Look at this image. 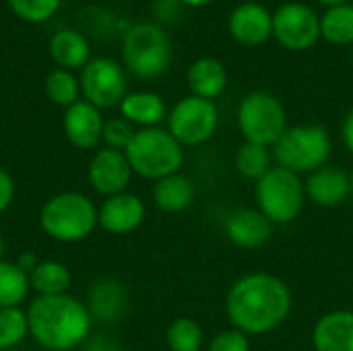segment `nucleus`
Segmentation results:
<instances>
[{"instance_id":"1","label":"nucleus","mask_w":353,"mask_h":351,"mask_svg":"<svg viewBox=\"0 0 353 351\" xmlns=\"http://www.w3.org/2000/svg\"><path fill=\"white\" fill-rule=\"evenodd\" d=\"M292 306V290L271 273H248L236 279L225 298L230 323L246 335H267L279 329Z\"/></svg>"},{"instance_id":"2","label":"nucleus","mask_w":353,"mask_h":351,"mask_svg":"<svg viewBox=\"0 0 353 351\" xmlns=\"http://www.w3.org/2000/svg\"><path fill=\"white\" fill-rule=\"evenodd\" d=\"M29 335L46 351H74L93 327L89 308L70 294L35 296L27 308Z\"/></svg>"},{"instance_id":"3","label":"nucleus","mask_w":353,"mask_h":351,"mask_svg":"<svg viewBox=\"0 0 353 351\" xmlns=\"http://www.w3.org/2000/svg\"><path fill=\"white\" fill-rule=\"evenodd\" d=\"M41 230L58 242H81L99 225V209L81 192H58L50 197L39 211Z\"/></svg>"},{"instance_id":"4","label":"nucleus","mask_w":353,"mask_h":351,"mask_svg":"<svg viewBox=\"0 0 353 351\" xmlns=\"http://www.w3.org/2000/svg\"><path fill=\"white\" fill-rule=\"evenodd\" d=\"M124 153L134 174L155 182L178 174L184 163L182 145L170 134V130L159 126L137 130Z\"/></svg>"},{"instance_id":"5","label":"nucleus","mask_w":353,"mask_h":351,"mask_svg":"<svg viewBox=\"0 0 353 351\" xmlns=\"http://www.w3.org/2000/svg\"><path fill=\"white\" fill-rule=\"evenodd\" d=\"M331 147V134L325 126L298 124L288 126V130L273 145V157L279 168L302 176L327 166Z\"/></svg>"},{"instance_id":"6","label":"nucleus","mask_w":353,"mask_h":351,"mask_svg":"<svg viewBox=\"0 0 353 351\" xmlns=\"http://www.w3.org/2000/svg\"><path fill=\"white\" fill-rule=\"evenodd\" d=\"M122 58L134 77L157 79L172 62V41L159 25L143 21L126 31L122 41Z\"/></svg>"},{"instance_id":"7","label":"nucleus","mask_w":353,"mask_h":351,"mask_svg":"<svg viewBox=\"0 0 353 351\" xmlns=\"http://www.w3.org/2000/svg\"><path fill=\"white\" fill-rule=\"evenodd\" d=\"M306 201V188L298 174L285 168H271L256 182L259 211L275 223H292L300 217Z\"/></svg>"},{"instance_id":"8","label":"nucleus","mask_w":353,"mask_h":351,"mask_svg":"<svg viewBox=\"0 0 353 351\" xmlns=\"http://www.w3.org/2000/svg\"><path fill=\"white\" fill-rule=\"evenodd\" d=\"M238 126L248 143L273 147L288 130V114L283 103L267 93H248L238 108Z\"/></svg>"},{"instance_id":"9","label":"nucleus","mask_w":353,"mask_h":351,"mask_svg":"<svg viewBox=\"0 0 353 351\" xmlns=\"http://www.w3.org/2000/svg\"><path fill=\"white\" fill-rule=\"evenodd\" d=\"M217 126V106L196 95L180 99L168 116V130L182 147H199L207 143L215 134Z\"/></svg>"},{"instance_id":"10","label":"nucleus","mask_w":353,"mask_h":351,"mask_svg":"<svg viewBox=\"0 0 353 351\" xmlns=\"http://www.w3.org/2000/svg\"><path fill=\"white\" fill-rule=\"evenodd\" d=\"M81 93L97 110L116 108L128 95V77L112 58H91L81 72Z\"/></svg>"},{"instance_id":"11","label":"nucleus","mask_w":353,"mask_h":351,"mask_svg":"<svg viewBox=\"0 0 353 351\" xmlns=\"http://www.w3.org/2000/svg\"><path fill=\"white\" fill-rule=\"evenodd\" d=\"M273 35L288 50H308L321 37V19L310 6L288 2L273 14Z\"/></svg>"},{"instance_id":"12","label":"nucleus","mask_w":353,"mask_h":351,"mask_svg":"<svg viewBox=\"0 0 353 351\" xmlns=\"http://www.w3.org/2000/svg\"><path fill=\"white\" fill-rule=\"evenodd\" d=\"M132 174L134 172H132L124 151L103 147L91 157L89 170H87V180L95 192H99L103 197H114V194L126 192Z\"/></svg>"},{"instance_id":"13","label":"nucleus","mask_w":353,"mask_h":351,"mask_svg":"<svg viewBox=\"0 0 353 351\" xmlns=\"http://www.w3.org/2000/svg\"><path fill=\"white\" fill-rule=\"evenodd\" d=\"M145 203L132 192L108 197L99 207V228L114 236H124L141 228L145 221Z\"/></svg>"},{"instance_id":"14","label":"nucleus","mask_w":353,"mask_h":351,"mask_svg":"<svg viewBox=\"0 0 353 351\" xmlns=\"http://www.w3.org/2000/svg\"><path fill=\"white\" fill-rule=\"evenodd\" d=\"M62 128L70 145H74L77 149H93L101 141L103 118L95 106L85 99H79L77 103L64 110Z\"/></svg>"},{"instance_id":"15","label":"nucleus","mask_w":353,"mask_h":351,"mask_svg":"<svg viewBox=\"0 0 353 351\" xmlns=\"http://www.w3.org/2000/svg\"><path fill=\"white\" fill-rule=\"evenodd\" d=\"M225 236L234 246L254 250L273 238V223L259 209H238L225 219Z\"/></svg>"},{"instance_id":"16","label":"nucleus","mask_w":353,"mask_h":351,"mask_svg":"<svg viewBox=\"0 0 353 351\" xmlns=\"http://www.w3.org/2000/svg\"><path fill=\"white\" fill-rule=\"evenodd\" d=\"M306 197L319 207H337L352 194V176L337 166H323L308 174Z\"/></svg>"},{"instance_id":"17","label":"nucleus","mask_w":353,"mask_h":351,"mask_svg":"<svg viewBox=\"0 0 353 351\" xmlns=\"http://www.w3.org/2000/svg\"><path fill=\"white\" fill-rule=\"evenodd\" d=\"M230 33L244 46H261L273 35V17L263 4H240L230 17Z\"/></svg>"},{"instance_id":"18","label":"nucleus","mask_w":353,"mask_h":351,"mask_svg":"<svg viewBox=\"0 0 353 351\" xmlns=\"http://www.w3.org/2000/svg\"><path fill=\"white\" fill-rule=\"evenodd\" d=\"M314 351H353V310L323 314L312 329Z\"/></svg>"},{"instance_id":"19","label":"nucleus","mask_w":353,"mask_h":351,"mask_svg":"<svg viewBox=\"0 0 353 351\" xmlns=\"http://www.w3.org/2000/svg\"><path fill=\"white\" fill-rule=\"evenodd\" d=\"M91 317L99 323H118L128 308V292L116 279H99L89 290Z\"/></svg>"},{"instance_id":"20","label":"nucleus","mask_w":353,"mask_h":351,"mask_svg":"<svg viewBox=\"0 0 353 351\" xmlns=\"http://www.w3.org/2000/svg\"><path fill=\"white\" fill-rule=\"evenodd\" d=\"M52 60L58 64V68L74 70L85 68L91 60V46L87 37L74 29H60L52 35L48 43Z\"/></svg>"},{"instance_id":"21","label":"nucleus","mask_w":353,"mask_h":351,"mask_svg":"<svg viewBox=\"0 0 353 351\" xmlns=\"http://www.w3.org/2000/svg\"><path fill=\"white\" fill-rule=\"evenodd\" d=\"M188 87L192 95L213 101L225 91L228 85V72L223 64L215 58H199L190 64L186 74Z\"/></svg>"},{"instance_id":"22","label":"nucleus","mask_w":353,"mask_h":351,"mask_svg":"<svg viewBox=\"0 0 353 351\" xmlns=\"http://www.w3.org/2000/svg\"><path fill=\"white\" fill-rule=\"evenodd\" d=\"M194 184L190 178L178 174L165 176L153 186V201L163 213H182L194 203Z\"/></svg>"},{"instance_id":"23","label":"nucleus","mask_w":353,"mask_h":351,"mask_svg":"<svg viewBox=\"0 0 353 351\" xmlns=\"http://www.w3.org/2000/svg\"><path fill=\"white\" fill-rule=\"evenodd\" d=\"M120 114L130 124H139L143 128H153L165 118V103L157 93L134 91L122 99Z\"/></svg>"},{"instance_id":"24","label":"nucleus","mask_w":353,"mask_h":351,"mask_svg":"<svg viewBox=\"0 0 353 351\" xmlns=\"http://www.w3.org/2000/svg\"><path fill=\"white\" fill-rule=\"evenodd\" d=\"M72 275L60 261H39L29 273V285L37 296H60L70 288Z\"/></svg>"},{"instance_id":"25","label":"nucleus","mask_w":353,"mask_h":351,"mask_svg":"<svg viewBox=\"0 0 353 351\" xmlns=\"http://www.w3.org/2000/svg\"><path fill=\"white\" fill-rule=\"evenodd\" d=\"M31 292L29 275L17 263L0 261V308H21Z\"/></svg>"},{"instance_id":"26","label":"nucleus","mask_w":353,"mask_h":351,"mask_svg":"<svg viewBox=\"0 0 353 351\" xmlns=\"http://www.w3.org/2000/svg\"><path fill=\"white\" fill-rule=\"evenodd\" d=\"M321 35L335 46L353 43V4L329 8L321 19Z\"/></svg>"},{"instance_id":"27","label":"nucleus","mask_w":353,"mask_h":351,"mask_svg":"<svg viewBox=\"0 0 353 351\" xmlns=\"http://www.w3.org/2000/svg\"><path fill=\"white\" fill-rule=\"evenodd\" d=\"M43 91H46L48 99H50L54 106H60V108L66 110V108H70L72 103L79 101V95H81V81H79L70 70L56 68V70H52V72L46 77Z\"/></svg>"},{"instance_id":"28","label":"nucleus","mask_w":353,"mask_h":351,"mask_svg":"<svg viewBox=\"0 0 353 351\" xmlns=\"http://www.w3.org/2000/svg\"><path fill=\"white\" fill-rule=\"evenodd\" d=\"M234 163H236V170L240 176H244L246 180H254V182H259L273 168L269 147L248 143V141L236 151Z\"/></svg>"},{"instance_id":"29","label":"nucleus","mask_w":353,"mask_h":351,"mask_svg":"<svg viewBox=\"0 0 353 351\" xmlns=\"http://www.w3.org/2000/svg\"><path fill=\"white\" fill-rule=\"evenodd\" d=\"M165 343L172 351H201L205 343V333L196 321L180 317L168 327Z\"/></svg>"},{"instance_id":"30","label":"nucleus","mask_w":353,"mask_h":351,"mask_svg":"<svg viewBox=\"0 0 353 351\" xmlns=\"http://www.w3.org/2000/svg\"><path fill=\"white\" fill-rule=\"evenodd\" d=\"M29 335V319L21 308H0V351L12 350Z\"/></svg>"},{"instance_id":"31","label":"nucleus","mask_w":353,"mask_h":351,"mask_svg":"<svg viewBox=\"0 0 353 351\" xmlns=\"http://www.w3.org/2000/svg\"><path fill=\"white\" fill-rule=\"evenodd\" d=\"M8 8L27 23H43L52 19L62 0H6Z\"/></svg>"},{"instance_id":"32","label":"nucleus","mask_w":353,"mask_h":351,"mask_svg":"<svg viewBox=\"0 0 353 351\" xmlns=\"http://www.w3.org/2000/svg\"><path fill=\"white\" fill-rule=\"evenodd\" d=\"M134 124H130L126 118H112L108 122H103V134L101 141L105 143V147L110 149H118V151H126V147L130 145L132 137H134Z\"/></svg>"},{"instance_id":"33","label":"nucleus","mask_w":353,"mask_h":351,"mask_svg":"<svg viewBox=\"0 0 353 351\" xmlns=\"http://www.w3.org/2000/svg\"><path fill=\"white\" fill-rule=\"evenodd\" d=\"M207 351H250V339L238 329H228L211 339Z\"/></svg>"},{"instance_id":"34","label":"nucleus","mask_w":353,"mask_h":351,"mask_svg":"<svg viewBox=\"0 0 353 351\" xmlns=\"http://www.w3.org/2000/svg\"><path fill=\"white\" fill-rule=\"evenodd\" d=\"M12 201H14V180L4 168H0V215L12 205Z\"/></svg>"},{"instance_id":"35","label":"nucleus","mask_w":353,"mask_h":351,"mask_svg":"<svg viewBox=\"0 0 353 351\" xmlns=\"http://www.w3.org/2000/svg\"><path fill=\"white\" fill-rule=\"evenodd\" d=\"M87 343V350L85 351H122L120 343L108 335H97V337H91L85 341Z\"/></svg>"},{"instance_id":"36","label":"nucleus","mask_w":353,"mask_h":351,"mask_svg":"<svg viewBox=\"0 0 353 351\" xmlns=\"http://www.w3.org/2000/svg\"><path fill=\"white\" fill-rule=\"evenodd\" d=\"M341 137H343V143H345L347 151L353 155V110L347 112V116H345V120H343Z\"/></svg>"},{"instance_id":"37","label":"nucleus","mask_w":353,"mask_h":351,"mask_svg":"<svg viewBox=\"0 0 353 351\" xmlns=\"http://www.w3.org/2000/svg\"><path fill=\"white\" fill-rule=\"evenodd\" d=\"M14 263L19 265V269H23V271L29 275V273L37 267V263H39V261L35 259V254H31V252H23V254H19V259H17Z\"/></svg>"},{"instance_id":"38","label":"nucleus","mask_w":353,"mask_h":351,"mask_svg":"<svg viewBox=\"0 0 353 351\" xmlns=\"http://www.w3.org/2000/svg\"><path fill=\"white\" fill-rule=\"evenodd\" d=\"M321 4H327L329 8H333V6H341V4H347V0H319Z\"/></svg>"},{"instance_id":"39","label":"nucleus","mask_w":353,"mask_h":351,"mask_svg":"<svg viewBox=\"0 0 353 351\" xmlns=\"http://www.w3.org/2000/svg\"><path fill=\"white\" fill-rule=\"evenodd\" d=\"M180 2H184L188 6H203V4H209L211 0H180Z\"/></svg>"},{"instance_id":"40","label":"nucleus","mask_w":353,"mask_h":351,"mask_svg":"<svg viewBox=\"0 0 353 351\" xmlns=\"http://www.w3.org/2000/svg\"><path fill=\"white\" fill-rule=\"evenodd\" d=\"M4 250H6V242H4V238H2V234H0V261H2V257H4Z\"/></svg>"},{"instance_id":"41","label":"nucleus","mask_w":353,"mask_h":351,"mask_svg":"<svg viewBox=\"0 0 353 351\" xmlns=\"http://www.w3.org/2000/svg\"><path fill=\"white\" fill-rule=\"evenodd\" d=\"M352 197H353V176H352Z\"/></svg>"},{"instance_id":"42","label":"nucleus","mask_w":353,"mask_h":351,"mask_svg":"<svg viewBox=\"0 0 353 351\" xmlns=\"http://www.w3.org/2000/svg\"><path fill=\"white\" fill-rule=\"evenodd\" d=\"M352 58H353V56H352Z\"/></svg>"}]
</instances>
